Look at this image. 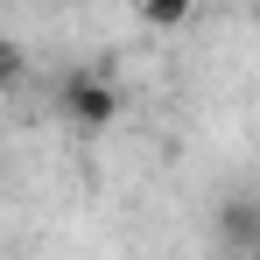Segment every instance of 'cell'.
<instances>
[{"mask_svg": "<svg viewBox=\"0 0 260 260\" xmlns=\"http://www.w3.org/2000/svg\"><path fill=\"white\" fill-rule=\"evenodd\" d=\"M56 106H63L71 127L99 134V127H113V113H120V85H113L106 71H71V78L56 85Z\"/></svg>", "mask_w": 260, "mask_h": 260, "instance_id": "1", "label": "cell"}, {"mask_svg": "<svg viewBox=\"0 0 260 260\" xmlns=\"http://www.w3.org/2000/svg\"><path fill=\"white\" fill-rule=\"evenodd\" d=\"M134 14H141L148 28H183V21L197 14V0H134Z\"/></svg>", "mask_w": 260, "mask_h": 260, "instance_id": "2", "label": "cell"}, {"mask_svg": "<svg viewBox=\"0 0 260 260\" xmlns=\"http://www.w3.org/2000/svg\"><path fill=\"white\" fill-rule=\"evenodd\" d=\"M218 232H225L232 246H253L260 239V211L253 204H225V211H218Z\"/></svg>", "mask_w": 260, "mask_h": 260, "instance_id": "3", "label": "cell"}, {"mask_svg": "<svg viewBox=\"0 0 260 260\" xmlns=\"http://www.w3.org/2000/svg\"><path fill=\"white\" fill-rule=\"evenodd\" d=\"M14 78H21V49L0 43V85H14Z\"/></svg>", "mask_w": 260, "mask_h": 260, "instance_id": "4", "label": "cell"}, {"mask_svg": "<svg viewBox=\"0 0 260 260\" xmlns=\"http://www.w3.org/2000/svg\"><path fill=\"white\" fill-rule=\"evenodd\" d=\"M246 260H260V239H253V246H246Z\"/></svg>", "mask_w": 260, "mask_h": 260, "instance_id": "5", "label": "cell"}, {"mask_svg": "<svg viewBox=\"0 0 260 260\" xmlns=\"http://www.w3.org/2000/svg\"><path fill=\"white\" fill-rule=\"evenodd\" d=\"M253 21H260V0H253Z\"/></svg>", "mask_w": 260, "mask_h": 260, "instance_id": "6", "label": "cell"}]
</instances>
